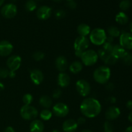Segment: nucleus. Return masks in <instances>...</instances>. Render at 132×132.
I'll use <instances>...</instances> for the list:
<instances>
[{"label": "nucleus", "instance_id": "f257e3e1", "mask_svg": "<svg viewBox=\"0 0 132 132\" xmlns=\"http://www.w3.org/2000/svg\"><path fill=\"white\" fill-rule=\"evenodd\" d=\"M101 104L98 100L94 97H86L80 105V110L84 117L94 118L100 114Z\"/></svg>", "mask_w": 132, "mask_h": 132}, {"label": "nucleus", "instance_id": "f03ea898", "mask_svg": "<svg viewBox=\"0 0 132 132\" xmlns=\"http://www.w3.org/2000/svg\"><path fill=\"white\" fill-rule=\"evenodd\" d=\"M111 70L108 66H101L94 70L93 77L95 82L100 85H105L109 81Z\"/></svg>", "mask_w": 132, "mask_h": 132}, {"label": "nucleus", "instance_id": "7ed1b4c3", "mask_svg": "<svg viewBox=\"0 0 132 132\" xmlns=\"http://www.w3.org/2000/svg\"><path fill=\"white\" fill-rule=\"evenodd\" d=\"M107 38L106 32L101 28H95L89 34V40L92 44L97 46L103 45Z\"/></svg>", "mask_w": 132, "mask_h": 132}, {"label": "nucleus", "instance_id": "20e7f679", "mask_svg": "<svg viewBox=\"0 0 132 132\" xmlns=\"http://www.w3.org/2000/svg\"><path fill=\"white\" fill-rule=\"evenodd\" d=\"M99 57L97 52L94 50H86L81 57V63L86 67H91L96 64Z\"/></svg>", "mask_w": 132, "mask_h": 132}, {"label": "nucleus", "instance_id": "39448f33", "mask_svg": "<svg viewBox=\"0 0 132 132\" xmlns=\"http://www.w3.org/2000/svg\"><path fill=\"white\" fill-rule=\"evenodd\" d=\"M38 115L37 110L32 105H23L20 109L21 117L26 121L36 119Z\"/></svg>", "mask_w": 132, "mask_h": 132}, {"label": "nucleus", "instance_id": "423d86ee", "mask_svg": "<svg viewBox=\"0 0 132 132\" xmlns=\"http://www.w3.org/2000/svg\"><path fill=\"white\" fill-rule=\"evenodd\" d=\"M90 41L87 37L80 36L76 37L73 43V48L75 51H79L84 52L88 50L90 46Z\"/></svg>", "mask_w": 132, "mask_h": 132}, {"label": "nucleus", "instance_id": "0eeeda50", "mask_svg": "<svg viewBox=\"0 0 132 132\" xmlns=\"http://www.w3.org/2000/svg\"><path fill=\"white\" fill-rule=\"evenodd\" d=\"M76 90L80 95L87 97L91 92L90 84L85 79H79L76 82Z\"/></svg>", "mask_w": 132, "mask_h": 132}, {"label": "nucleus", "instance_id": "6e6552de", "mask_svg": "<svg viewBox=\"0 0 132 132\" xmlns=\"http://www.w3.org/2000/svg\"><path fill=\"white\" fill-rule=\"evenodd\" d=\"M52 113L54 116L58 117H64L70 112L68 105L63 103H57L53 106Z\"/></svg>", "mask_w": 132, "mask_h": 132}, {"label": "nucleus", "instance_id": "1a4fd4ad", "mask_svg": "<svg viewBox=\"0 0 132 132\" xmlns=\"http://www.w3.org/2000/svg\"><path fill=\"white\" fill-rule=\"evenodd\" d=\"M1 15L6 19L14 18L18 13V9L14 3H8L4 5L1 10Z\"/></svg>", "mask_w": 132, "mask_h": 132}, {"label": "nucleus", "instance_id": "9d476101", "mask_svg": "<svg viewBox=\"0 0 132 132\" xmlns=\"http://www.w3.org/2000/svg\"><path fill=\"white\" fill-rule=\"evenodd\" d=\"M21 62V57L19 55H12L8 58L7 61H6V66L9 70L15 72L20 68Z\"/></svg>", "mask_w": 132, "mask_h": 132}, {"label": "nucleus", "instance_id": "9b49d317", "mask_svg": "<svg viewBox=\"0 0 132 132\" xmlns=\"http://www.w3.org/2000/svg\"><path fill=\"white\" fill-rule=\"evenodd\" d=\"M119 42L121 46L126 50H132V34L123 32L120 35Z\"/></svg>", "mask_w": 132, "mask_h": 132}, {"label": "nucleus", "instance_id": "f8f14e48", "mask_svg": "<svg viewBox=\"0 0 132 132\" xmlns=\"http://www.w3.org/2000/svg\"><path fill=\"white\" fill-rule=\"evenodd\" d=\"M14 46L9 41L6 40L0 41V56H9L12 52Z\"/></svg>", "mask_w": 132, "mask_h": 132}, {"label": "nucleus", "instance_id": "ddd939ff", "mask_svg": "<svg viewBox=\"0 0 132 132\" xmlns=\"http://www.w3.org/2000/svg\"><path fill=\"white\" fill-rule=\"evenodd\" d=\"M30 77L35 85H39L44 80V75L42 71L39 69H33L30 72Z\"/></svg>", "mask_w": 132, "mask_h": 132}, {"label": "nucleus", "instance_id": "4468645a", "mask_svg": "<svg viewBox=\"0 0 132 132\" xmlns=\"http://www.w3.org/2000/svg\"><path fill=\"white\" fill-rule=\"evenodd\" d=\"M52 14V9L46 5H43L37 9L36 15L40 20H46L48 19Z\"/></svg>", "mask_w": 132, "mask_h": 132}, {"label": "nucleus", "instance_id": "2eb2a0df", "mask_svg": "<svg viewBox=\"0 0 132 132\" xmlns=\"http://www.w3.org/2000/svg\"><path fill=\"white\" fill-rule=\"evenodd\" d=\"M121 115V110L117 106H110L106 110L105 117L107 121H113L118 118Z\"/></svg>", "mask_w": 132, "mask_h": 132}, {"label": "nucleus", "instance_id": "dca6fc26", "mask_svg": "<svg viewBox=\"0 0 132 132\" xmlns=\"http://www.w3.org/2000/svg\"><path fill=\"white\" fill-rule=\"evenodd\" d=\"M55 65L57 70L60 72H64L68 68V61L64 56L59 55L55 59Z\"/></svg>", "mask_w": 132, "mask_h": 132}, {"label": "nucleus", "instance_id": "f3484780", "mask_svg": "<svg viewBox=\"0 0 132 132\" xmlns=\"http://www.w3.org/2000/svg\"><path fill=\"white\" fill-rule=\"evenodd\" d=\"M78 127L77 121L73 119H68L64 121L62 125V128L64 132H74Z\"/></svg>", "mask_w": 132, "mask_h": 132}, {"label": "nucleus", "instance_id": "a211bd4d", "mask_svg": "<svg viewBox=\"0 0 132 132\" xmlns=\"http://www.w3.org/2000/svg\"><path fill=\"white\" fill-rule=\"evenodd\" d=\"M70 77L69 75L65 72H60L57 76V85L61 88H65L69 86L70 83Z\"/></svg>", "mask_w": 132, "mask_h": 132}, {"label": "nucleus", "instance_id": "6ab92c4d", "mask_svg": "<svg viewBox=\"0 0 132 132\" xmlns=\"http://www.w3.org/2000/svg\"><path fill=\"white\" fill-rule=\"evenodd\" d=\"M45 125L42 121L39 119H34L30 125V132H43Z\"/></svg>", "mask_w": 132, "mask_h": 132}, {"label": "nucleus", "instance_id": "aec40b11", "mask_svg": "<svg viewBox=\"0 0 132 132\" xmlns=\"http://www.w3.org/2000/svg\"><path fill=\"white\" fill-rule=\"evenodd\" d=\"M126 52V50L120 45H113L111 54L119 60L122 58Z\"/></svg>", "mask_w": 132, "mask_h": 132}, {"label": "nucleus", "instance_id": "412c9836", "mask_svg": "<svg viewBox=\"0 0 132 132\" xmlns=\"http://www.w3.org/2000/svg\"><path fill=\"white\" fill-rule=\"evenodd\" d=\"M68 68L71 73H73V74H77L82 71V68H83V64L81 61H75L68 66Z\"/></svg>", "mask_w": 132, "mask_h": 132}, {"label": "nucleus", "instance_id": "4be33fe9", "mask_svg": "<svg viewBox=\"0 0 132 132\" xmlns=\"http://www.w3.org/2000/svg\"><path fill=\"white\" fill-rule=\"evenodd\" d=\"M77 32L80 36L86 37L89 36L91 32V28L90 26L85 23H81L79 24L77 28Z\"/></svg>", "mask_w": 132, "mask_h": 132}, {"label": "nucleus", "instance_id": "5701e85b", "mask_svg": "<svg viewBox=\"0 0 132 132\" xmlns=\"http://www.w3.org/2000/svg\"><path fill=\"white\" fill-rule=\"evenodd\" d=\"M39 103L44 109H49L52 105V100L48 95H43L39 98Z\"/></svg>", "mask_w": 132, "mask_h": 132}, {"label": "nucleus", "instance_id": "b1692460", "mask_svg": "<svg viewBox=\"0 0 132 132\" xmlns=\"http://www.w3.org/2000/svg\"><path fill=\"white\" fill-rule=\"evenodd\" d=\"M116 21L119 24H126L128 22V17L123 12H120L116 15Z\"/></svg>", "mask_w": 132, "mask_h": 132}, {"label": "nucleus", "instance_id": "393cba45", "mask_svg": "<svg viewBox=\"0 0 132 132\" xmlns=\"http://www.w3.org/2000/svg\"><path fill=\"white\" fill-rule=\"evenodd\" d=\"M106 33L108 34V36H110L113 38L119 37L121 35V32H120L119 29L115 26H110L108 27L107 28Z\"/></svg>", "mask_w": 132, "mask_h": 132}, {"label": "nucleus", "instance_id": "a878e982", "mask_svg": "<svg viewBox=\"0 0 132 132\" xmlns=\"http://www.w3.org/2000/svg\"><path fill=\"white\" fill-rule=\"evenodd\" d=\"M53 113L49 109H43L39 113V117L43 121H49L52 118Z\"/></svg>", "mask_w": 132, "mask_h": 132}, {"label": "nucleus", "instance_id": "bb28decb", "mask_svg": "<svg viewBox=\"0 0 132 132\" xmlns=\"http://www.w3.org/2000/svg\"><path fill=\"white\" fill-rule=\"evenodd\" d=\"M121 59L125 65L130 66L132 64V54L126 51Z\"/></svg>", "mask_w": 132, "mask_h": 132}, {"label": "nucleus", "instance_id": "cd10ccee", "mask_svg": "<svg viewBox=\"0 0 132 132\" xmlns=\"http://www.w3.org/2000/svg\"><path fill=\"white\" fill-rule=\"evenodd\" d=\"M25 9L28 12H33L37 8V3L34 0H28L24 5Z\"/></svg>", "mask_w": 132, "mask_h": 132}, {"label": "nucleus", "instance_id": "c85d7f7f", "mask_svg": "<svg viewBox=\"0 0 132 132\" xmlns=\"http://www.w3.org/2000/svg\"><path fill=\"white\" fill-rule=\"evenodd\" d=\"M117 61H118V59L117 58H116L112 54H110L103 61L106 65H113L117 63Z\"/></svg>", "mask_w": 132, "mask_h": 132}, {"label": "nucleus", "instance_id": "c756f323", "mask_svg": "<svg viewBox=\"0 0 132 132\" xmlns=\"http://www.w3.org/2000/svg\"><path fill=\"white\" fill-rule=\"evenodd\" d=\"M33 99V96L30 94H26L23 95L22 101L24 103V105H31Z\"/></svg>", "mask_w": 132, "mask_h": 132}, {"label": "nucleus", "instance_id": "7c9ffc66", "mask_svg": "<svg viewBox=\"0 0 132 132\" xmlns=\"http://www.w3.org/2000/svg\"><path fill=\"white\" fill-rule=\"evenodd\" d=\"M45 54L42 51H36L34 52L32 58L36 61H40L45 58Z\"/></svg>", "mask_w": 132, "mask_h": 132}, {"label": "nucleus", "instance_id": "2f4dec72", "mask_svg": "<svg viewBox=\"0 0 132 132\" xmlns=\"http://www.w3.org/2000/svg\"><path fill=\"white\" fill-rule=\"evenodd\" d=\"M131 3L130 0H122L121 1L119 4V7L122 10H127L130 9L131 6Z\"/></svg>", "mask_w": 132, "mask_h": 132}, {"label": "nucleus", "instance_id": "473e14b6", "mask_svg": "<svg viewBox=\"0 0 132 132\" xmlns=\"http://www.w3.org/2000/svg\"><path fill=\"white\" fill-rule=\"evenodd\" d=\"M102 48L104 50H105L106 52L109 53V54H111L112 52V50L113 49V45L112 43H110L108 42V41H106L103 45H102Z\"/></svg>", "mask_w": 132, "mask_h": 132}, {"label": "nucleus", "instance_id": "72a5a7b5", "mask_svg": "<svg viewBox=\"0 0 132 132\" xmlns=\"http://www.w3.org/2000/svg\"><path fill=\"white\" fill-rule=\"evenodd\" d=\"M104 132H113L114 128L110 121H106L104 123Z\"/></svg>", "mask_w": 132, "mask_h": 132}, {"label": "nucleus", "instance_id": "f704fd0d", "mask_svg": "<svg viewBox=\"0 0 132 132\" xmlns=\"http://www.w3.org/2000/svg\"><path fill=\"white\" fill-rule=\"evenodd\" d=\"M66 16V12L63 9H58L55 12V17L57 19H63Z\"/></svg>", "mask_w": 132, "mask_h": 132}, {"label": "nucleus", "instance_id": "c9c22d12", "mask_svg": "<svg viewBox=\"0 0 132 132\" xmlns=\"http://www.w3.org/2000/svg\"><path fill=\"white\" fill-rule=\"evenodd\" d=\"M97 54H98V57H99V58H100L101 60L104 61V59H105V58L106 57L108 56L110 54L109 53L106 52L105 50H104L101 48L99 49V50H98Z\"/></svg>", "mask_w": 132, "mask_h": 132}, {"label": "nucleus", "instance_id": "e433bc0d", "mask_svg": "<svg viewBox=\"0 0 132 132\" xmlns=\"http://www.w3.org/2000/svg\"><path fill=\"white\" fill-rule=\"evenodd\" d=\"M9 70L5 68H0V78L5 79L9 77Z\"/></svg>", "mask_w": 132, "mask_h": 132}, {"label": "nucleus", "instance_id": "4c0bfd02", "mask_svg": "<svg viewBox=\"0 0 132 132\" xmlns=\"http://www.w3.org/2000/svg\"><path fill=\"white\" fill-rule=\"evenodd\" d=\"M62 95V91L61 89L59 88H57L53 92V94H52V97L54 99H59Z\"/></svg>", "mask_w": 132, "mask_h": 132}, {"label": "nucleus", "instance_id": "58836bf2", "mask_svg": "<svg viewBox=\"0 0 132 132\" xmlns=\"http://www.w3.org/2000/svg\"><path fill=\"white\" fill-rule=\"evenodd\" d=\"M67 6H68V7L70 9H76V7H77V3H76L73 0V1H68V2H67Z\"/></svg>", "mask_w": 132, "mask_h": 132}, {"label": "nucleus", "instance_id": "ea45409f", "mask_svg": "<svg viewBox=\"0 0 132 132\" xmlns=\"http://www.w3.org/2000/svg\"><path fill=\"white\" fill-rule=\"evenodd\" d=\"M86 117H80L77 119V125H85V122H86Z\"/></svg>", "mask_w": 132, "mask_h": 132}, {"label": "nucleus", "instance_id": "a19ab883", "mask_svg": "<svg viewBox=\"0 0 132 132\" xmlns=\"http://www.w3.org/2000/svg\"><path fill=\"white\" fill-rule=\"evenodd\" d=\"M106 85V89L107 90H108V91H112V90L114 89V85H113V83H112V82H108L106 84H105Z\"/></svg>", "mask_w": 132, "mask_h": 132}, {"label": "nucleus", "instance_id": "79ce46f5", "mask_svg": "<svg viewBox=\"0 0 132 132\" xmlns=\"http://www.w3.org/2000/svg\"><path fill=\"white\" fill-rule=\"evenodd\" d=\"M107 101H108L110 103H112V104H114V103H116V101H117V99H116L115 97L111 96V97H109L107 99Z\"/></svg>", "mask_w": 132, "mask_h": 132}, {"label": "nucleus", "instance_id": "37998d69", "mask_svg": "<svg viewBox=\"0 0 132 132\" xmlns=\"http://www.w3.org/2000/svg\"><path fill=\"white\" fill-rule=\"evenodd\" d=\"M126 105V107H127L128 109L132 110V101L130 100V101H127Z\"/></svg>", "mask_w": 132, "mask_h": 132}, {"label": "nucleus", "instance_id": "c03bdc74", "mask_svg": "<svg viewBox=\"0 0 132 132\" xmlns=\"http://www.w3.org/2000/svg\"><path fill=\"white\" fill-rule=\"evenodd\" d=\"M15 72L14 71H10L9 70V77L10 78H14L15 77Z\"/></svg>", "mask_w": 132, "mask_h": 132}, {"label": "nucleus", "instance_id": "a18cd8bd", "mask_svg": "<svg viewBox=\"0 0 132 132\" xmlns=\"http://www.w3.org/2000/svg\"><path fill=\"white\" fill-rule=\"evenodd\" d=\"M4 132H15V131L12 127H11V126H9V127H7L6 129H5Z\"/></svg>", "mask_w": 132, "mask_h": 132}, {"label": "nucleus", "instance_id": "49530a36", "mask_svg": "<svg viewBox=\"0 0 132 132\" xmlns=\"http://www.w3.org/2000/svg\"><path fill=\"white\" fill-rule=\"evenodd\" d=\"M82 52H79V51H75V55H76V56L77 57H80L81 58V55H82Z\"/></svg>", "mask_w": 132, "mask_h": 132}, {"label": "nucleus", "instance_id": "de8ad7c7", "mask_svg": "<svg viewBox=\"0 0 132 132\" xmlns=\"http://www.w3.org/2000/svg\"><path fill=\"white\" fill-rule=\"evenodd\" d=\"M125 132H132V126L128 127Z\"/></svg>", "mask_w": 132, "mask_h": 132}, {"label": "nucleus", "instance_id": "09e8293b", "mask_svg": "<svg viewBox=\"0 0 132 132\" xmlns=\"http://www.w3.org/2000/svg\"><path fill=\"white\" fill-rule=\"evenodd\" d=\"M5 88V85L2 83V82H0V91H2Z\"/></svg>", "mask_w": 132, "mask_h": 132}, {"label": "nucleus", "instance_id": "8fccbe9b", "mask_svg": "<svg viewBox=\"0 0 132 132\" xmlns=\"http://www.w3.org/2000/svg\"><path fill=\"white\" fill-rule=\"evenodd\" d=\"M128 120L132 123V111L130 113V114L128 115Z\"/></svg>", "mask_w": 132, "mask_h": 132}, {"label": "nucleus", "instance_id": "3c124183", "mask_svg": "<svg viewBox=\"0 0 132 132\" xmlns=\"http://www.w3.org/2000/svg\"><path fill=\"white\" fill-rule=\"evenodd\" d=\"M81 132H93L92 130H88V129H86V130H83Z\"/></svg>", "mask_w": 132, "mask_h": 132}, {"label": "nucleus", "instance_id": "603ef678", "mask_svg": "<svg viewBox=\"0 0 132 132\" xmlns=\"http://www.w3.org/2000/svg\"><path fill=\"white\" fill-rule=\"evenodd\" d=\"M130 31H131V33L132 34V21L130 24Z\"/></svg>", "mask_w": 132, "mask_h": 132}, {"label": "nucleus", "instance_id": "864d4df0", "mask_svg": "<svg viewBox=\"0 0 132 132\" xmlns=\"http://www.w3.org/2000/svg\"><path fill=\"white\" fill-rule=\"evenodd\" d=\"M4 1H5V0H0V6L3 4Z\"/></svg>", "mask_w": 132, "mask_h": 132}, {"label": "nucleus", "instance_id": "5fc2aeb1", "mask_svg": "<svg viewBox=\"0 0 132 132\" xmlns=\"http://www.w3.org/2000/svg\"><path fill=\"white\" fill-rule=\"evenodd\" d=\"M52 132H61V131L58 130H54Z\"/></svg>", "mask_w": 132, "mask_h": 132}, {"label": "nucleus", "instance_id": "6e6d98bb", "mask_svg": "<svg viewBox=\"0 0 132 132\" xmlns=\"http://www.w3.org/2000/svg\"><path fill=\"white\" fill-rule=\"evenodd\" d=\"M53 1H55V2H60V1H61L62 0H53Z\"/></svg>", "mask_w": 132, "mask_h": 132}, {"label": "nucleus", "instance_id": "4d7b16f0", "mask_svg": "<svg viewBox=\"0 0 132 132\" xmlns=\"http://www.w3.org/2000/svg\"><path fill=\"white\" fill-rule=\"evenodd\" d=\"M10 1H11L12 2H15V1H16V0H10Z\"/></svg>", "mask_w": 132, "mask_h": 132}, {"label": "nucleus", "instance_id": "13d9d810", "mask_svg": "<svg viewBox=\"0 0 132 132\" xmlns=\"http://www.w3.org/2000/svg\"><path fill=\"white\" fill-rule=\"evenodd\" d=\"M66 1H67V2H68V1H73V0H66Z\"/></svg>", "mask_w": 132, "mask_h": 132}, {"label": "nucleus", "instance_id": "bf43d9fd", "mask_svg": "<svg viewBox=\"0 0 132 132\" xmlns=\"http://www.w3.org/2000/svg\"><path fill=\"white\" fill-rule=\"evenodd\" d=\"M37 1H41V0H37Z\"/></svg>", "mask_w": 132, "mask_h": 132}]
</instances>
